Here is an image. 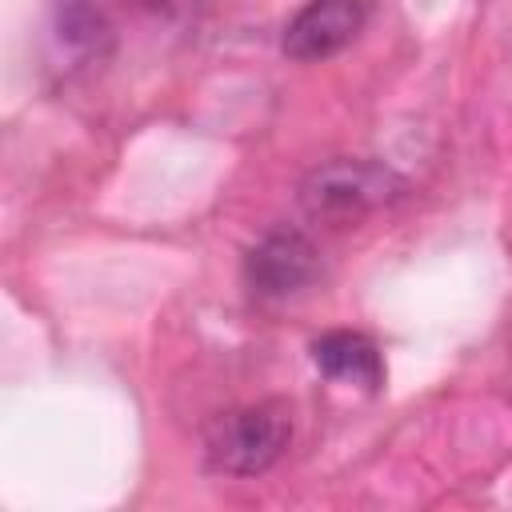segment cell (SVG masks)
<instances>
[{"mask_svg":"<svg viewBox=\"0 0 512 512\" xmlns=\"http://www.w3.org/2000/svg\"><path fill=\"white\" fill-rule=\"evenodd\" d=\"M312 360L332 380H352V384H364V388L380 384V352L360 332H324L312 344Z\"/></svg>","mask_w":512,"mask_h":512,"instance_id":"5","label":"cell"},{"mask_svg":"<svg viewBox=\"0 0 512 512\" xmlns=\"http://www.w3.org/2000/svg\"><path fill=\"white\" fill-rule=\"evenodd\" d=\"M56 20H60V36L68 44H84V48H96V40H104V32H108L104 16L88 0H60Z\"/></svg>","mask_w":512,"mask_h":512,"instance_id":"6","label":"cell"},{"mask_svg":"<svg viewBox=\"0 0 512 512\" xmlns=\"http://www.w3.org/2000/svg\"><path fill=\"white\" fill-rule=\"evenodd\" d=\"M400 196H404V180L388 164L360 156H336L328 164H316L296 192L300 212L328 228L360 224L364 216L396 204Z\"/></svg>","mask_w":512,"mask_h":512,"instance_id":"1","label":"cell"},{"mask_svg":"<svg viewBox=\"0 0 512 512\" xmlns=\"http://www.w3.org/2000/svg\"><path fill=\"white\" fill-rule=\"evenodd\" d=\"M144 8H152V12H160V16H180V12H188L196 0H140Z\"/></svg>","mask_w":512,"mask_h":512,"instance_id":"7","label":"cell"},{"mask_svg":"<svg viewBox=\"0 0 512 512\" xmlns=\"http://www.w3.org/2000/svg\"><path fill=\"white\" fill-rule=\"evenodd\" d=\"M316 272H320V256H316L312 240L292 228L268 232L244 260V276H248L252 292L268 296V300L304 292L316 280Z\"/></svg>","mask_w":512,"mask_h":512,"instance_id":"3","label":"cell"},{"mask_svg":"<svg viewBox=\"0 0 512 512\" xmlns=\"http://www.w3.org/2000/svg\"><path fill=\"white\" fill-rule=\"evenodd\" d=\"M288 440H292V412L276 400H264V404H248V408H236L212 420L204 456L216 472L256 476L280 460Z\"/></svg>","mask_w":512,"mask_h":512,"instance_id":"2","label":"cell"},{"mask_svg":"<svg viewBox=\"0 0 512 512\" xmlns=\"http://www.w3.org/2000/svg\"><path fill=\"white\" fill-rule=\"evenodd\" d=\"M368 20L364 0H308L288 24H284V52L292 60H324L352 44Z\"/></svg>","mask_w":512,"mask_h":512,"instance_id":"4","label":"cell"}]
</instances>
